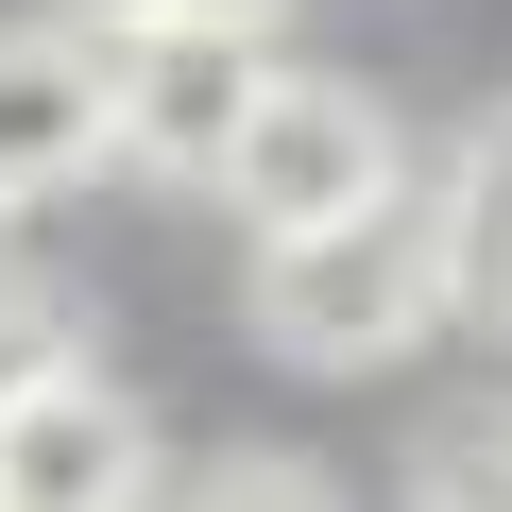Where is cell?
I'll list each match as a JSON object with an SVG mask.
<instances>
[{
    "instance_id": "obj_1",
    "label": "cell",
    "mask_w": 512,
    "mask_h": 512,
    "mask_svg": "<svg viewBox=\"0 0 512 512\" xmlns=\"http://www.w3.org/2000/svg\"><path fill=\"white\" fill-rule=\"evenodd\" d=\"M444 308H461V274H444V188L427 171H393L376 205H342L308 239H256V342L308 359V376H376Z\"/></svg>"
},
{
    "instance_id": "obj_2",
    "label": "cell",
    "mask_w": 512,
    "mask_h": 512,
    "mask_svg": "<svg viewBox=\"0 0 512 512\" xmlns=\"http://www.w3.org/2000/svg\"><path fill=\"white\" fill-rule=\"evenodd\" d=\"M103 35V154L154 188H205L274 86V35H222V18H86Z\"/></svg>"
},
{
    "instance_id": "obj_3",
    "label": "cell",
    "mask_w": 512,
    "mask_h": 512,
    "mask_svg": "<svg viewBox=\"0 0 512 512\" xmlns=\"http://www.w3.org/2000/svg\"><path fill=\"white\" fill-rule=\"evenodd\" d=\"M410 154H393V103L376 86H342V69H274L256 86V120H239V154L205 171L222 205H239V239H308V222H342V205H376Z\"/></svg>"
},
{
    "instance_id": "obj_4",
    "label": "cell",
    "mask_w": 512,
    "mask_h": 512,
    "mask_svg": "<svg viewBox=\"0 0 512 512\" xmlns=\"http://www.w3.org/2000/svg\"><path fill=\"white\" fill-rule=\"evenodd\" d=\"M137 478H154V444L69 342H35L0 376V512H120Z\"/></svg>"
},
{
    "instance_id": "obj_5",
    "label": "cell",
    "mask_w": 512,
    "mask_h": 512,
    "mask_svg": "<svg viewBox=\"0 0 512 512\" xmlns=\"http://www.w3.org/2000/svg\"><path fill=\"white\" fill-rule=\"evenodd\" d=\"M86 154H103V35L86 18H18L0 35V222L52 205Z\"/></svg>"
},
{
    "instance_id": "obj_6",
    "label": "cell",
    "mask_w": 512,
    "mask_h": 512,
    "mask_svg": "<svg viewBox=\"0 0 512 512\" xmlns=\"http://www.w3.org/2000/svg\"><path fill=\"white\" fill-rule=\"evenodd\" d=\"M427 188H444V274H461V291H495V274H512V103H495Z\"/></svg>"
},
{
    "instance_id": "obj_7",
    "label": "cell",
    "mask_w": 512,
    "mask_h": 512,
    "mask_svg": "<svg viewBox=\"0 0 512 512\" xmlns=\"http://www.w3.org/2000/svg\"><path fill=\"white\" fill-rule=\"evenodd\" d=\"M410 512H512V427H427Z\"/></svg>"
},
{
    "instance_id": "obj_8",
    "label": "cell",
    "mask_w": 512,
    "mask_h": 512,
    "mask_svg": "<svg viewBox=\"0 0 512 512\" xmlns=\"http://www.w3.org/2000/svg\"><path fill=\"white\" fill-rule=\"evenodd\" d=\"M188 512H342V495H325L308 461H274V444H239V461H222V478H205Z\"/></svg>"
},
{
    "instance_id": "obj_9",
    "label": "cell",
    "mask_w": 512,
    "mask_h": 512,
    "mask_svg": "<svg viewBox=\"0 0 512 512\" xmlns=\"http://www.w3.org/2000/svg\"><path fill=\"white\" fill-rule=\"evenodd\" d=\"M86 18H222V35H274L291 0H86Z\"/></svg>"
},
{
    "instance_id": "obj_10",
    "label": "cell",
    "mask_w": 512,
    "mask_h": 512,
    "mask_svg": "<svg viewBox=\"0 0 512 512\" xmlns=\"http://www.w3.org/2000/svg\"><path fill=\"white\" fill-rule=\"evenodd\" d=\"M478 308H495V325H512V274H495V291H478Z\"/></svg>"
}]
</instances>
